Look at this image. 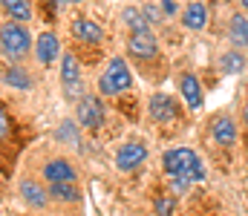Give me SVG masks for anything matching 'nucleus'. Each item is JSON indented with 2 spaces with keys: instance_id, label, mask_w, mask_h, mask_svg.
Masks as SVG:
<instances>
[{
  "instance_id": "1",
  "label": "nucleus",
  "mask_w": 248,
  "mask_h": 216,
  "mask_svg": "<svg viewBox=\"0 0 248 216\" xmlns=\"http://www.w3.org/2000/svg\"><path fill=\"white\" fill-rule=\"evenodd\" d=\"M162 164H165V170H168L170 176H179V179H185V182H202V179H205V164H202V158H199L193 150H187V147L168 150V153L162 156Z\"/></svg>"
},
{
  "instance_id": "2",
  "label": "nucleus",
  "mask_w": 248,
  "mask_h": 216,
  "mask_svg": "<svg viewBox=\"0 0 248 216\" xmlns=\"http://www.w3.org/2000/svg\"><path fill=\"white\" fill-rule=\"evenodd\" d=\"M0 43H3V55H6L9 61H20V58L29 52V46H32V35L23 29V23L9 20V23H3V29H0Z\"/></svg>"
},
{
  "instance_id": "3",
  "label": "nucleus",
  "mask_w": 248,
  "mask_h": 216,
  "mask_svg": "<svg viewBox=\"0 0 248 216\" xmlns=\"http://www.w3.org/2000/svg\"><path fill=\"white\" fill-rule=\"evenodd\" d=\"M130 86H133V75L127 70V64H124L122 58H113V61L107 64L104 75L98 78V89H101L104 95H119V92L130 89Z\"/></svg>"
},
{
  "instance_id": "4",
  "label": "nucleus",
  "mask_w": 248,
  "mask_h": 216,
  "mask_svg": "<svg viewBox=\"0 0 248 216\" xmlns=\"http://www.w3.org/2000/svg\"><path fill=\"white\" fill-rule=\"evenodd\" d=\"M61 84H63V95H66L69 101H81V98H84V95H81V86H84V81H81V64H78V58H75L72 52H63Z\"/></svg>"
},
{
  "instance_id": "5",
  "label": "nucleus",
  "mask_w": 248,
  "mask_h": 216,
  "mask_svg": "<svg viewBox=\"0 0 248 216\" xmlns=\"http://www.w3.org/2000/svg\"><path fill=\"white\" fill-rule=\"evenodd\" d=\"M147 110H150V118H153V121H159V124H170V121H176V118H179V104H176L170 95H165V92L150 95Z\"/></svg>"
},
{
  "instance_id": "6",
  "label": "nucleus",
  "mask_w": 248,
  "mask_h": 216,
  "mask_svg": "<svg viewBox=\"0 0 248 216\" xmlns=\"http://www.w3.org/2000/svg\"><path fill=\"white\" fill-rule=\"evenodd\" d=\"M104 121V104L98 95H84L78 101V124L87 130H95Z\"/></svg>"
},
{
  "instance_id": "7",
  "label": "nucleus",
  "mask_w": 248,
  "mask_h": 216,
  "mask_svg": "<svg viewBox=\"0 0 248 216\" xmlns=\"http://www.w3.org/2000/svg\"><path fill=\"white\" fill-rule=\"evenodd\" d=\"M144 158H147V147L139 142H130L124 144L122 150L116 153V164H119V170H136L139 164H144Z\"/></svg>"
},
{
  "instance_id": "8",
  "label": "nucleus",
  "mask_w": 248,
  "mask_h": 216,
  "mask_svg": "<svg viewBox=\"0 0 248 216\" xmlns=\"http://www.w3.org/2000/svg\"><path fill=\"white\" fill-rule=\"evenodd\" d=\"M127 52L133 58H153L156 55V35L153 32H136L127 38Z\"/></svg>"
},
{
  "instance_id": "9",
  "label": "nucleus",
  "mask_w": 248,
  "mask_h": 216,
  "mask_svg": "<svg viewBox=\"0 0 248 216\" xmlns=\"http://www.w3.org/2000/svg\"><path fill=\"white\" fill-rule=\"evenodd\" d=\"M58 55H61V43H58V38L52 35V32H44V35H38V41H35V58L41 61V64H52V61H58Z\"/></svg>"
},
{
  "instance_id": "10",
  "label": "nucleus",
  "mask_w": 248,
  "mask_h": 216,
  "mask_svg": "<svg viewBox=\"0 0 248 216\" xmlns=\"http://www.w3.org/2000/svg\"><path fill=\"white\" fill-rule=\"evenodd\" d=\"M44 179H49V185H58V182H69V185H75V167L69 164V161H63V158H52V161H46L44 164Z\"/></svg>"
},
{
  "instance_id": "11",
  "label": "nucleus",
  "mask_w": 248,
  "mask_h": 216,
  "mask_svg": "<svg viewBox=\"0 0 248 216\" xmlns=\"http://www.w3.org/2000/svg\"><path fill=\"white\" fill-rule=\"evenodd\" d=\"M72 35H75L78 41H84V43H101V41H104V29H101L95 20H90V17L72 20Z\"/></svg>"
},
{
  "instance_id": "12",
  "label": "nucleus",
  "mask_w": 248,
  "mask_h": 216,
  "mask_svg": "<svg viewBox=\"0 0 248 216\" xmlns=\"http://www.w3.org/2000/svg\"><path fill=\"white\" fill-rule=\"evenodd\" d=\"M182 26L185 29H193V32H202L205 26H208V9H205V3H187L185 9H182Z\"/></svg>"
},
{
  "instance_id": "13",
  "label": "nucleus",
  "mask_w": 248,
  "mask_h": 216,
  "mask_svg": "<svg viewBox=\"0 0 248 216\" xmlns=\"http://www.w3.org/2000/svg\"><path fill=\"white\" fill-rule=\"evenodd\" d=\"M179 89H182V95H185V101H187L190 110H199V107H202V84H199V78H196L193 72H182Z\"/></svg>"
},
{
  "instance_id": "14",
  "label": "nucleus",
  "mask_w": 248,
  "mask_h": 216,
  "mask_svg": "<svg viewBox=\"0 0 248 216\" xmlns=\"http://www.w3.org/2000/svg\"><path fill=\"white\" fill-rule=\"evenodd\" d=\"M211 133H214V142L222 144V147H231V144L237 142V124H234L228 115H219V118H214V124H211Z\"/></svg>"
},
{
  "instance_id": "15",
  "label": "nucleus",
  "mask_w": 248,
  "mask_h": 216,
  "mask_svg": "<svg viewBox=\"0 0 248 216\" xmlns=\"http://www.w3.org/2000/svg\"><path fill=\"white\" fill-rule=\"evenodd\" d=\"M20 196H23L32 208H46V199H49V193H46L38 182H32V179H20Z\"/></svg>"
},
{
  "instance_id": "16",
  "label": "nucleus",
  "mask_w": 248,
  "mask_h": 216,
  "mask_svg": "<svg viewBox=\"0 0 248 216\" xmlns=\"http://www.w3.org/2000/svg\"><path fill=\"white\" fill-rule=\"evenodd\" d=\"M122 20L130 26V35H136V32H150V20L144 17V9L127 6V9L122 12Z\"/></svg>"
},
{
  "instance_id": "17",
  "label": "nucleus",
  "mask_w": 248,
  "mask_h": 216,
  "mask_svg": "<svg viewBox=\"0 0 248 216\" xmlns=\"http://www.w3.org/2000/svg\"><path fill=\"white\" fill-rule=\"evenodd\" d=\"M228 38H231L234 46H248V17H243V14H231Z\"/></svg>"
},
{
  "instance_id": "18",
  "label": "nucleus",
  "mask_w": 248,
  "mask_h": 216,
  "mask_svg": "<svg viewBox=\"0 0 248 216\" xmlns=\"http://www.w3.org/2000/svg\"><path fill=\"white\" fill-rule=\"evenodd\" d=\"M3 9H6V14L15 17L17 23H26V20L32 17V6H29V0H3Z\"/></svg>"
},
{
  "instance_id": "19",
  "label": "nucleus",
  "mask_w": 248,
  "mask_h": 216,
  "mask_svg": "<svg viewBox=\"0 0 248 216\" xmlns=\"http://www.w3.org/2000/svg\"><path fill=\"white\" fill-rule=\"evenodd\" d=\"M49 196L58 199V202H78L81 199V190L69 182H58V185H49Z\"/></svg>"
},
{
  "instance_id": "20",
  "label": "nucleus",
  "mask_w": 248,
  "mask_h": 216,
  "mask_svg": "<svg viewBox=\"0 0 248 216\" xmlns=\"http://www.w3.org/2000/svg\"><path fill=\"white\" fill-rule=\"evenodd\" d=\"M246 58H243V52H225V55H219V67L222 72H228V75H237V72L246 70Z\"/></svg>"
},
{
  "instance_id": "21",
  "label": "nucleus",
  "mask_w": 248,
  "mask_h": 216,
  "mask_svg": "<svg viewBox=\"0 0 248 216\" xmlns=\"http://www.w3.org/2000/svg\"><path fill=\"white\" fill-rule=\"evenodd\" d=\"M3 81H6V84H12V86H17V89H29V86H32L29 75L20 70V67H12V70H6Z\"/></svg>"
},
{
  "instance_id": "22",
  "label": "nucleus",
  "mask_w": 248,
  "mask_h": 216,
  "mask_svg": "<svg viewBox=\"0 0 248 216\" xmlns=\"http://www.w3.org/2000/svg\"><path fill=\"white\" fill-rule=\"evenodd\" d=\"M156 214L159 216H173V199L159 196V199H156Z\"/></svg>"
},
{
  "instance_id": "23",
  "label": "nucleus",
  "mask_w": 248,
  "mask_h": 216,
  "mask_svg": "<svg viewBox=\"0 0 248 216\" xmlns=\"http://www.w3.org/2000/svg\"><path fill=\"white\" fill-rule=\"evenodd\" d=\"M0 136L9 139V113L6 110H0Z\"/></svg>"
},
{
  "instance_id": "24",
  "label": "nucleus",
  "mask_w": 248,
  "mask_h": 216,
  "mask_svg": "<svg viewBox=\"0 0 248 216\" xmlns=\"http://www.w3.org/2000/svg\"><path fill=\"white\" fill-rule=\"evenodd\" d=\"M144 17H147L150 23H156V20H159V9H156V6H144Z\"/></svg>"
},
{
  "instance_id": "25",
  "label": "nucleus",
  "mask_w": 248,
  "mask_h": 216,
  "mask_svg": "<svg viewBox=\"0 0 248 216\" xmlns=\"http://www.w3.org/2000/svg\"><path fill=\"white\" fill-rule=\"evenodd\" d=\"M162 12L165 14H176V0H165L162 3Z\"/></svg>"
},
{
  "instance_id": "26",
  "label": "nucleus",
  "mask_w": 248,
  "mask_h": 216,
  "mask_svg": "<svg viewBox=\"0 0 248 216\" xmlns=\"http://www.w3.org/2000/svg\"><path fill=\"white\" fill-rule=\"evenodd\" d=\"M243 118H246V124H248V104L243 107Z\"/></svg>"
},
{
  "instance_id": "27",
  "label": "nucleus",
  "mask_w": 248,
  "mask_h": 216,
  "mask_svg": "<svg viewBox=\"0 0 248 216\" xmlns=\"http://www.w3.org/2000/svg\"><path fill=\"white\" fill-rule=\"evenodd\" d=\"M243 9H248V0H243Z\"/></svg>"
},
{
  "instance_id": "28",
  "label": "nucleus",
  "mask_w": 248,
  "mask_h": 216,
  "mask_svg": "<svg viewBox=\"0 0 248 216\" xmlns=\"http://www.w3.org/2000/svg\"><path fill=\"white\" fill-rule=\"evenodd\" d=\"M55 3H58V6H61V3H63V0H55Z\"/></svg>"
}]
</instances>
